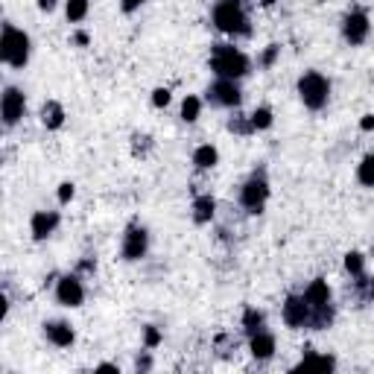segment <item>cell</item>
<instances>
[{"label": "cell", "mask_w": 374, "mask_h": 374, "mask_svg": "<svg viewBox=\"0 0 374 374\" xmlns=\"http://www.w3.org/2000/svg\"><path fill=\"white\" fill-rule=\"evenodd\" d=\"M211 21L219 33H226L231 38H246L252 35V21L243 0H216L211 9Z\"/></svg>", "instance_id": "6da1fadb"}, {"label": "cell", "mask_w": 374, "mask_h": 374, "mask_svg": "<svg viewBox=\"0 0 374 374\" xmlns=\"http://www.w3.org/2000/svg\"><path fill=\"white\" fill-rule=\"evenodd\" d=\"M304 298H307L310 307H322V304H330V287H328V281H322V278L310 281L307 289H304Z\"/></svg>", "instance_id": "d6986e66"}, {"label": "cell", "mask_w": 374, "mask_h": 374, "mask_svg": "<svg viewBox=\"0 0 374 374\" xmlns=\"http://www.w3.org/2000/svg\"><path fill=\"white\" fill-rule=\"evenodd\" d=\"M26 112V100H24V91L15 88V85H9L3 91V96H0V114H3V123L12 129V126H18L21 117Z\"/></svg>", "instance_id": "8fae6325"}, {"label": "cell", "mask_w": 374, "mask_h": 374, "mask_svg": "<svg viewBox=\"0 0 374 374\" xmlns=\"http://www.w3.org/2000/svg\"><path fill=\"white\" fill-rule=\"evenodd\" d=\"M211 71L216 74V79H243L252 71V62L243 50H237L234 44H214L211 47Z\"/></svg>", "instance_id": "7a4b0ae2"}, {"label": "cell", "mask_w": 374, "mask_h": 374, "mask_svg": "<svg viewBox=\"0 0 374 374\" xmlns=\"http://www.w3.org/2000/svg\"><path fill=\"white\" fill-rule=\"evenodd\" d=\"M96 371H108V374H120V368H117L114 363H100V366H96Z\"/></svg>", "instance_id": "f35d334b"}, {"label": "cell", "mask_w": 374, "mask_h": 374, "mask_svg": "<svg viewBox=\"0 0 374 374\" xmlns=\"http://www.w3.org/2000/svg\"><path fill=\"white\" fill-rule=\"evenodd\" d=\"M368 33H371V21L363 9H351L348 15L342 18V38L348 41L351 47H363L368 41Z\"/></svg>", "instance_id": "ba28073f"}, {"label": "cell", "mask_w": 374, "mask_h": 374, "mask_svg": "<svg viewBox=\"0 0 374 374\" xmlns=\"http://www.w3.org/2000/svg\"><path fill=\"white\" fill-rule=\"evenodd\" d=\"M135 368H137V371H152V357H149V348L135 357Z\"/></svg>", "instance_id": "836d02e7"}, {"label": "cell", "mask_w": 374, "mask_h": 374, "mask_svg": "<svg viewBox=\"0 0 374 374\" xmlns=\"http://www.w3.org/2000/svg\"><path fill=\"white\" fill-rule=\"evenodd\" d=\"M149 149H152V137L149 135H132V155L135 158H146Z\"/></svg>", "instance_id": "f546056e"}, {"label": "cell", "mask_w": 374, "mask_h": 374, "mask_svg": "<svg viewBox=\"0 0 374 374\" xmlns=\"http://www.w3.org/2000/svg\"><path fill=\"white\" fill-rule=\"evenodd\" d=\"M44 337H47V342L56 345V348H71L76 342V330L71 322L56 318V322H44Z\"/></svg>", "instance_id": "4fadbf2b"}, {"label": "cell", "mask_w": 374, "mask_h": 374, "mask_svg": "<svg viewBox=\"0 0 374 374\" xmlns=\"http://www.w3.org/2000/svg\"><path fill=\"white\" fill-rule=\"evenodd\" d=\"M345 272L351 275H363L366 272V255H359V252H348L345 255Z\"/></svg>", "instance_id": "484cf974"}, {"label": "cell", "mask_w": 374, "mask_h": 374, "mask_svg": "<svg viewBox=\"0 0 374 374\" xmlns=\"http://www.w3.org/2000/svg\"><path fill=\"white\" fill-rule=\"evenodd\" d=\"M38 9L41 12H53L56 9V0H38Z\"/></svg>", "instance_id": "ab89813d"}, {"label": "cell", "mask_w": 374, "mask_h": 374, "mask_svg": "<svg viewBox=\"0 0 374 374\" xmlns=\"http://www.w3.org/2000/svg\"><path fill=\"white\" fill-rule=\"evenodd\" d=\"M359 129H363V132H374V114H363V120H359Z\"/></svg>", "instance_id": "74e56055"}, {"label": "cell", "mask_w": 374, "mask_h": 374, "mask_svg": "<svg viewBox=\"0 0 374 374\" xmlns=\"http://www.w3.org/2000/svg\"><path fill=\"white\" fill-rule=\"evenodd\" d=\"M74 44H79V47H88V44H91V35H88L85 30H79V33L74 35Z\"/></svg>", "instance_id": "8d00e7d4"}, {"label": "cell", "mask_w": 374, "mask_h": 374, "mask_svg": "<svg viewBox=\"0 0 374 374\" xmlns=\"http://www.w3.org/2000/svg\"><path fill=\"white\" fill-rule=\"evenodd\" d=\"M248 351H252V357L257 359V363H266V359L275 357V337L269 334V330H260V334L248 337Z\"/></svg>", "instance_id": "9a60e30c"}, {"label": "cell", "mask_w": 374, "mask_h": 374, "mask_svg": "<svg viewBox=\"0 0 374 374\" xmlns=\"http://www.w3.org/2000/svg\"><path fill=\"white\" fill-rule=\"evenodd\" d=\"M248 120H252V129H255V132H266V129H272L275 114H272L269 105H257L255 112L248 114Z\"/></svg>", "instance_id": "7402d4cb"}, {"label": "cell", "mask_w": 374, "mask_h": 374, "mask_svg": "<svg viewBox=\"0 0 374 374\" xmlns=\"http://www.w3.org/2000/svg\"><path fill=\"white\" fill-rule=\"evenodd\" d=\"M216 207H219V202L211 196V193H199L196 199H193V223L196 226H211L214 223V216H216Z\"/></svg>", "instance_id": "5bb4252c"}, {"label": "cell", "mask_w": 374, "mask_h": 374, "mask_svg": "<svg viewBox=\"0 0 374 374\" xmlns=\"http://www.w3.org/2000/svg\"><path fill=\"white\" fill-rule=\"evenodd\" d=\"M337 368V359L328 357V354H316V351H307L301 357V363L296 366V371H334Z\"/></svg>", "instance_id": "e0dca14e"}, {"label": "cell", "mask_w": 374, "mask_h": 374, "mask_svg": "<svg viewBox=\"0 0 374 374\" xmlns=\"http://www.w3.org/2000/svg\"><path fill=\"white\" fill-rule=\"evenodd\" d=\"M120 252H123V260H129V263L146 257V252H149V231L141 223H129L126 234H123Z\"/></svg>", "instance_id": "52a82bcc"}, {"label": "cell", "mask_w": 374, "mask_h": 374, "mask_svg": "<svg viewBox=\"0 0 374 374\" xmlns=\"http://www.w3.org/2000/svg\"><path fill=\"white\" fill-rule=\"evenodd\" d=\"M269 193H272V187H269V178H266V170H255L252 176L243 182V187H240V205H243V211L246 214H263V207H266V202H269Z\"/></svg>", "instance_id": "5b68a950"}, {"label": "cell", "mask_w": 374, "mask_h": 374, "mask_svg": "<svg viewBox=\"0 0 374 374\" xmlns=\"http://www.w3.org/2000/svg\"><path fill=\"white\" fill-rule=\"evenodd\" d=\"M56 301L62 307H82L85 304V287H82V275H62L56 281Z\"/></svg>", "instance_id": "30bf717a"}, {"label": "cell", "mask_w": 374, "mask_h": 374, "mask_svg": "<svg viewBox=\"0 0 374 374\" xmlns=\"http://www.w3.org/2000/svg\"><path fill=\"white\" fill-rule=\"evenodd\" d=\"M144 3H146V0H120V9L126 12V15H132V12H137Z\"/></svg>", "instance_id": "d590c367"}, {"label": "cell", "mask_w": 374, "mask_h": 374, "mask_svg": "<svg viewBox=\"0 0 374 374\" xmlns=\"http://www.w3.org/2000/svg\"><path fill=\"white\" fill-rule=\"evenodd\" d=\"M219 164V149L214 144H202L193 149V167L196 170H214Z\"/></svg>", "instance_id": "ac0fdd59"}, {"label": "cell", "mask_w": 374, "mask_h": 374, "mask_svg": "<svg viewBox=\"0 0 374 374\" xmlns=\"http://www.w3.org/2000/svg\"><path fill=\"white\" fill-rule=\"evenodd\" d=\"M228 132H231V135L246 137V135H252L255 129H252V120L243 117V114H237V117H231V120H228Z\"/></svg>", "instance_id": "f1b7e54d"}, {"label": "cell", "mask_w": 374, "mask_h": 374, "mask_svg": "<svg viewBox=\"0 0 374 374\" xmlns=\"http://www.w3.org/2000/svg\"><path fill=\"white\" fill-rule=\"evenodd\" d=\"M62 223V214L59 211H35L30 219V231H33V240H47L53 231L59 228Z\"/></svg>", "instance_id": "7c38bea8"}, {"label": "cell", "mask_w": 374, "mask_h": 374, "mask_svg": "<svg viewBox=\"0 0 374 374\" xmlns=\"http://www.w3.org/2000/svg\"><path fill=\"white\" fill-rule=\"evenodd\" d=\"M298 100L304 103V108L310 112H322L330 103V79L322 76L318 71H307L298 79Z\"/></svg>", "instance_id": "277c9868"}, {"label": "cell", "mask_w": 374, "mask_h": 374, "mask_svg": "<svg viewBox=\"0 0 374 374\" xmlns=\"http://www.w3.org/2000/svg\"><path fill=\"white\" fill-rule=\"evenodd\" d=\"M216 351H219V357H231V354H237V337H234V334H219L216 337Z\"/></svg>", "instance_id": "4316f807"}, {"label": "cell", "mask_w": 374, "mask_h": 374, "mask_svg": "<svg viewBox=\"0 0 374 374\" xmlns=\"http://www.w3.org/2000/svg\"><path fill=\"white\" fill-rule=\"evenodd\" d=\"M88 9H91L88 0H67L65 15H67V21H71V24H79V21L88 18Z\"/></svg>", "instance_id": "d4e9b609"}, {"label": "cell", "mask_w": 374, "mask_h": 374, "mask_svg": "<svg viewBox=\"0 0 374 374\" xmlns=\"http://www.w3.org/2000/svg\"><path fill=\"white\" fill-rule=\"evenodd\" d=\"M170 100H173L170 88H155V91H152V105H155V108H167Z\"/></svg>", "instance_id": "1f68e13d"}, {"label": "cell", "mask_w": 374, "mask_h": 374, "mask_svg": "<svg viewBox=\"0 0 374 374\" xmlns=\"http://www.w3.org/2000/svg\"><path fill=\"white\" fill-rule=\"evenodd\" d=\"M357 182L363 187H374V152H368V155L357 164Z\"/></svg>", "instance_id": "cb8c5ba5"}, {"label": "cell", "mask_w": 374, "mask_h": 374, "mask_svg": "<svg viewBox=\"0 0 374 374\" xmlns=\"http://www.w3.org/2000/svg\"><path fill=\"white\" fill-rule=\"evenodd\" d=\"M30 50H33L30 35L18 30L15 24H3V33H0V62L9 65L12 71H24L26 62H30Z\"/></svg>", "instance_id": "3957f363"}, {"label": "cell", "mask_w": 374, "mask_h": 374, "mask_svg": "<svg viewBox=\"0 0 374 374\" xmlns=\"http://www.w3.org/2000/svg\"><path fill=\"white\" fill-rule=\"evenodd\" d=\"M281 316H284V325L293 328V330H307V322H310V304L304 298V293H293L284 298V307H281Z\"/></svg>", "instance_id": "9c48e42d"}, {"label": "cell", "mask_w": 374, "mask_h": 374, "mask_svg": "<svg viewBox=\"0 0 374 374\" xmlns=\"http://www.w3.org/2000/svg\"><path fill=\"white\" fill-rule=\"evenodd\" d=\"M278 59H281V44H266V47H263V53L257 56V65L263 67V71H269V67Z\"/></svg>", "instance_id": "83f0119b"}, {"label": "cell", "mask_w": 374, "mask_h": 374, "mask_svg": "<svg viewBox=\"0 0 374 374\" xmlns=\"http://www.w3.org/2000/svg\"><path fill=\"white\" fill-rule=\"evenodd\" d=\"M205 94H207V103L219 108H240L243 103V88L237 79H216Z\"/></svg>", "instance_id": "8992f818"}, {"label": "cell", "mask_w": 374, "mask_h": 374, "mask_svg": "<svg viewBox=\"0 0 374 374\" xmlns=\"http://www.w3.org/2000/svg\"><path fill=\"white\" fill-rule=\"evenodd\" d=\"M354 293L359 296V298H363L366 304H374V275H354Z\"/></svg>", "instance_id": "44dd1931"}, {"label": "cell", "mask_w": 374, "mask_h": 374, "mask_svg": "<svg viewBox=\"0 0 374 374\" xmlns=\"http://www.w3.org/2000/svg\"><path fill=\"white\" fill-rule=\"evenodd\" d=\"M164 342V334H161V328H155V325H146L144 328V348H158V345Z\"/></svg>", "instance_id": "4dcf8cb0"}, {"label": "cell", "mask_w": 374, "mask_h": 374, "mask_svg": "<svg viewBox=\"0 0 374 374\" xmlns=\"http://www.w3.org/2000/svg\"><path fill=\"white\" fill-rule=\"evenodd\" d=\"M240 325H243L246 337H255V334H260V330H266V316H263V310H257V307H246Z\"/></svg>", "instance_id": "ffe728a7"}, {"label": "cell", "mask_w": 374, "mask_h": 374, "mask_svg": "<svg viewBox=\"0 0 374 374\" xmlns=\"http://www.w3.org/2000/svg\"><path fill=\"white\" fill-rule=\"evenodd\" d=\"M96 272V260L94 257H85V260H79V266H76V275H94Z\"/></svg>", "instance_id": "e575fe53"}, {"label": "cell", "mask_w": 374, "mask_h": 374, "mask_svg": "<svg viewBox=\"0 0 374 374\" xmlns=\"http://www.w3.org/2000/svg\"><path fill=\"white\" fill-rule=\"evenodd\" d=\"M202 114V100L196 94H187L185 100H182V120L185 123H196Z\"/></svg>", "instance_id": "603a6c76"}, {"label": "cell", "mask_w": 374, "mask_h": 374, "mask_svg": "<svg viewBox=\"0 0 374 374\" xmlns=\"http://www.w3.org/2000/svg\"><path fill=\"white\" fill-rule=\"evenodd\" d=\"M56 196H59V202H62V205L74 202V196H76V185H74V182H62V185H59V193H56Z\"/></svg>", "instance_id": "d6a6232c"}, {"label": "cell", "mask_w": 374, "mask_h": 374, "mask_svg": "<svg viewBox=\"0 0 374 374\" xmlns=\"http://www.w3.org/2000/svg\"><path fill=\"white\" fill-rule=\"evenodd\" d=\"M65 120H67V114H65V105L59 100H47L44 105H41V126L44 129L56 132V129L65 126Z\"/></svg>", "instance_id": "2e32d148"}, {"label": "cell", "mask_w": 374, "mask_h": 374, "mask_svg": "<svg viewBox=\"0 0 374 374\" xmlns=\"http://www.w3.org/2000/svg\"><path fill=\"white\" fill-rule=\"evenodd\" d=\"M260 6H266V9H269V6H275V0H260Z\"/></svg>", "instance_id": "60d3db41"}]
</instances>
